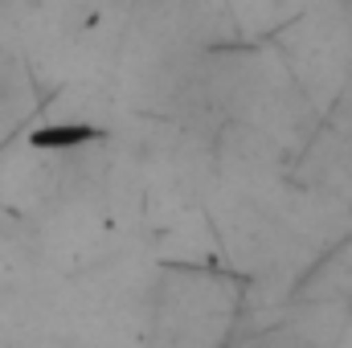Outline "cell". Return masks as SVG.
<instances>
[{
	"instance_id": "6da1fadb",
	"label": "cell",
	"mask_w": 352,
	"mask_h": 348,
	"mask_svg": "<svg viewBox=\"0 0 352 348\" xmlns=\"http://www.w3.org/2000/svg\"><path fill=\"white\" fill-rule=\"evenodd\" d=\"M344 17H349V29H352V0H344Z\"/></svg>"
}]
</instances>
